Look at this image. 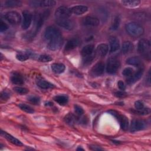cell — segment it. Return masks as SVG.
<instances>
[{"mask_svg": "<svg viewBox=\"0 0 151 151\" xmlns=\"http://www.w3.org/2000/svg\"><path fill=\"white\" fill-rule=\"evenodd\" d=\"M125 29L129 35L133 37H139L144 33V29L140 24L132 22L126 25Z\"/></svg>", "mask_w": 151, "mask_h": 151, "instance_id": "1", "label": "cell"}, {"mask_svg": "<svg viewBox=\"0 0 151 151\" xmlns=\"http://www.w3.org/2000/svg\"><path fill=\"white\" fill-rule=\"evenodd\" d=\"M120 65L119 58L116 56L110 57L107 63L106 70L109 74H114L119 70Z\"/></svg>", "mask_w": 151, "mask_h": 151, "instance_id": "2", "label": "cell"}, {"mask_svg": "<svg viewBox=\"0 0 151 151\" xmlns=\"http://www.w3.org/2000/svg\"><path fill=\"white\" fill-rule=\"evenodd\" d=\"M109 113H110L111 114L113 115L114 117H116L117 118V119L118 120V121L120 123V127L123 130H126L128 129L129 120H128V119L125 116L120 114L119 112H117V111H115V110H109Z\"/></svg>", "mask_w": 151, "mask_h": 151, "instance_id": "3", "label": "cell"}, {"mask_svg": "<svg viewBox=\"0 0 151 151\" xmlns=\"http://www.w3.org/2000/svg\"><path fill=\"white\" fill-rule=\"evenodd\" d=\"M5 19L12 25H17L21 21V17L19 13L15 11H9L4 15Z\"/></svg>", "mask_w": 151, "mask_h": 151, "instance_id": "4", "label": "cell"}, {"mask_svg": "<svg viewBox=\"0 0 151 151\" xmlns=\"http://www.w3.org/2000/svg\"><path fill=\"white\" fill-rule=\"evenodd\" d=\"M71 14L70 9L64 6H61L55 11V17L56 19H65L68 18Z\"/></svg>", "mask_w": 151, "mask_h": 151, "instance_id": "5", "label": "cell"}, {"mask_svg": "<svg viewBox=\"0 0 151 151\" xmlns=\"http://www.w3.org/2000/svg\"><path fill=\"white\" fill-rule=\"evenodd\" d=\"M60 35H61V31L54 26H50L47 27L44 32L45 38L49 41Z\"/></svg>", "mask_w": 151, "mask_h": 151, "instance_id": "6", "label": "cell"}, {"mask_svg": "<svg viewBox=\"0 0 151 151\" xmlns=\"http://www.w3.org/2000/svg\"><path fill=\"white\" fill-rule=\"evenodd\" d=\"M138 51L145 55L146 53L149 52L150 50V41L145 38H142L139 40L137 45Z\"/></svg>", "mask_w": 151, "mask_h": 151, "instance_id": "7", "label": "cell"}, {"mask_svg": "<svg viewBox=\"0 0 151 151\" xmlns=\"http://www.w3.org/2000/svg\"><path fill=\"white\" fill-rule=\"evenodd\" d=\"M63 42V38L62 37V35H60L50 40L47 45V47L49 50L51 51H55L61 47Z\"/></svg>", "mask_w": 151, "mask_h": 151, "instance_id": "8", "label": "cell"}, {"mask_svg": "<svg viewBox=\"0 0 151 151\" xmlns=\"http://www.w3.org/2000/svg\"><path fill=\"white\" fill-rule=\"evenodd\" d=\"M146 122L142 119H134L130 125V131L136 132L143 130L146 127Z\"/></svg>", "mask_w": 151, "mask_h": 151, "instance_id": "9", "label": "cell"}, {"mask_svg": "<svg viewBox=\"0 0 151 151\" xmlns=\"http://www.w3.org/2000/svg\"><path fill=\"white\" fill-rule=\"evenodd\" d=\"M104 70V64L103 62L97 63L91 69L90 75L93 77H98L101 76Z\"/></svg>", "mask_w": 151, "mask_h": 151, "instance_id": "10", "label": "cell"}, {"mask_svg": "<svg viewBox=\"0 0 151 151\" xmlns=\"http://www.w3.org/2000/svg\"><path fill=\"white\" fill-rule=\"evenodd\" d=\"M56 4L53 0H45V1H32L29 2L31 6L33 7H48L55 5Z\"/></svg>", "mask_w": 151, "mask_h": 151, "instance_id": "11", "label": "cell"}, {"mask_svg": "<svg viewBox=\"0 0 151 151\" xmlns=\"http://www.w3.org/2000/svg\"><path fill=\"white\" fill-rule=\"evenodd\" d=\"M22 16H23V20H22V27L23 29H28L31 24L32 15L29 11L27 10H25L22 12Z\"/></svg>", "mask_w": 151, "mask_h": 151, "instance_id": "12", "label": "cell"}, {"mask_svg": "<svg viewBox=\"0 0 151 151\" xmlns=\"http://www.w3.org/2000/svg\"><path fill=\"white\" fill-rule=\"evenodd\" d=\"M56 22L60 27L68 30L72 29L74 27V22L68 18L56 19Z\"/></svg>", "mask_w": 151, "mask_h": 151, "instance_id": "13", "label": "cell"}, {"mask_svg": "<svg viewBox=\"0 0 151 151\" xmlns=\"http://www.w3.org/2000/svg\"><path fill=\"white\" fill-rule=\"evenodd\" d=\"M82 23L84 25L86 26L97 27L99 25L100 21L96 17H94L92 16H87L83 19Z\"/></svg>", "mask_w": 151, "mask_h": 151, "instance_id": "14", "label": "cell"}, {"mask_svg": "<svg viewBox=\"0 0 151 151\" xmlns=\"http://www.w3.org/2000/svg\"><path fill=\"white\" fill-rule=\"evenodd\" d=\"M36 83L37 85L40 87L41 88L43 89H48L50 88L54 87V85L51 83L48 82L46 80L44 79L41 77H37L36 78Z\"/></svg>", "mask_w": 151, "mask_h": 151, "instance_id": "15", "label": "cell"}, {"mask_svg": "<svg viewBox=\"0 0 151 151\" xmlns=\"http://www.w3.org/2000/svg\"><path fill=\"white\" fill-rule=\"evenodd\" d=\"M108 50H109V47L107 44H104V43L100 44L97 46L95 54L96 55L99 57H103L107 54Z\"/></svg>", "mask_w": 151, "mask_h": 151, "instance_id": "16", "label": "cell"}, {"mask_svg": "<svg viewBox=\"0 0 151 151\" xmlns=\"http://www.w3.org/2000/svg\"><path fill=\"white\" fill-rule=\"evenodd\" d=\"M110 52L113 53L117 51L120 48V43L119 40L115 37H111L109 39Z\"/></svg>", "mask_w": 151, "mask_h": 151, "instance_id": "17", "label": "cell"}, {"mask_svg": "<svg viewBox=\"0 0 151 151\" xmlns=\"http://www.w3.org/2000/svg\"><path fill=\"white\" fill-rule=\"evenodd\" d=\"M143 74V69L142 68L139 69L136 73L131 75V76L127 79V81H126L127 83L129 84H132L136 83L142 77Z\"/></svg>", "mask_w": 151, "mask_h": 151, "instance_id": "18", "label": "cell"}, {"mask_svg": "<svg viewBox=\"0 0 151 151\" xmlns=\"http://www.w3.org/2000/svg\"><path fill=\"white\" fill-rule=\"evenodd\" d=\"M80 41L78 38H73L69 40L65 45V51H70L76 48L80 44Z\"/></svg>", "mask_w": 151, "mask_h": 151, "instance_id": "19", "label": "cell"}, {"mask_svg": "<svg viewBox=\"0 0 151 151\" xmlns=\"http://www.w3.org/2000/svg\"><path fill=\"white\" fill-rule=\"evenodd\" d=\"M70 10L71 13L77 15H80L88 11V8L85 5H76L73 6Z\"/></svg>", "mask_w": 151, "mask_h": 151, "instance_id": "20", "label": "cell"}, {"mask_svg": "<svg viewBox=\"0 0 151 151\" xmlns=\"http://www.w3.org/2000/svg\"><path fill=\"white\" fill-rule=\"evenodd\" d=\"M1 133L2 136H3L5 139H6L9 142H10L12 144H14V145H17V146H22V143H21V142H20L18 139H16L15 137H14L12 135L7 133L6 132H4V131L2 130Z\"/></svg>", "mask_w": 151, "mask_h": 151, "instance_id": "21", "label": "cell"}, {"mask_svg": "<svg viewBox=\"0 0 151 151\" xmlns=\"http://www.w3.org/2000/svg\"><path fill=\"white\" fill-rule=\"evenodd\" d=\"M11 80L15 84L21 85L24 83V79L21 74L18 72H14L11 77Z\"/></svg>", "mask_w": 151, "mask_h": 151, "instance_id": "22", "label": "cell"}, {"mask_svg": "<svg viewBox=\"0 0 151 151\" xmlns=\"http://www.w3.org/2000/svg\"><path fill=\"white\" fill-rule=\"evenodd\" d=\"M94 46L93 44H88L84 46L81 51V54L82 56L85 57L92 54L94 50Z\"/></svg>", "mask_w": 151, "mask_h": 151, "instance_id": "23", "label": "cell"}, {"mask_svg": "<svg viewBox=\"0 0 151 151\" xmlns=\"http://www.w3.org/2000/svg\"><path fill=\"white\" fill-rule=\"evenodd\" d=\"M134 48L133 43L130 41H124L122 47V51L123 54H127L131 52Z\"/></svg>", "mask_w": 151, "mask_h": 151, "instance_id": "24", "label": "cell"}, {"mask_svg": "<svg viewBox=\"0 0 151 151\" xmlns=\"http://www.w3.org/2000/svg\"><path fill=\"white\" fill-rule=\"evenodd\" d=\"M65 65L62 63H53L51 65L52 70L57 74H60L64 71Z\"/></svg>", "mask_w": 151, "mask_h": 151, "instance_id": "25", "label": "cell"}, {"mask_svg": "<svg viewBox=\"0 0 151 151\" xmlns=\"http://www.w3.org/2000/svg\"><path fill=\"white\" fill-rule=\"evenodd\" d=\"M121 3L127 7H135L140 4V1L138 0H124L122 1Z\"/></svg>", "mask_w": 151, "mask_h": 151, "instance_id": "26", "label": "cell"}, {"mask_svg": "<svg viewBox=\"0 0 151 151\" xmlns=\"http://www.w3.org/2000/svg\"><path fill=\"white\" fill-rule=\"evenodd\" d=\"M22 2L18 0H8L4 2V6L6 7H11V8H14V7H18L21 6Z\"/></svg>", "mask_w": 151, "mask_h": 151, "instance_id": "27", "label": "cell"}, {"mask_svg": "<svg viewBox=\"0 0 151 151\" xmlns=\"http://www.w3.org/2000/svg\"><path fill=\"white\" fill-rule=\"evenodd\" d=\"M54 100L60 105H65L67 103L68 99L65 95H58L54 97Z\"/></svg>", "mask_w": 151, "mask_h": 151, "instance_id": "28", "label": "cell"}, {"mask_svg": "<svg viewBox=\"0 0 151 151\" xmlns=\"http://www.w3.org/2000/svg\"><path fill=\"white\" fill-rule=\"evenodd\" d=\"M126 63L129 65L139 66L141 64V60L139 57L134 56V57H132L129 58L126 60Z\"/></svg>", "mask_w": 151, "mask_h": 151, "instance_id": "29", "label": "cell"}, {"mask_svg": "<svg viewBox=\"0 0 151 151\" xmlns=\"http://www.w3.org/2000/svg\"><path fill=\"white\" fill-rule=\"evenodd\" d=\"M65 122L70 124H74L77 121V117L71 113L67 114L64 117Z\"/></svg>", "mask_w": 151, "mask_h": 151, "instance_id": "30", "label": "cell"}, {"mask_svg": "<svg viewBox=\"0 0 151 151\" xmlns=\"http://www.w3.org/2000/svg\"><path fill=\"white\" fill-rule=\"evenodd\" d=\"M30 55L29 52H19L16 55V58L17 60L21 61H24L27 60H28L29 57Z\"/></svg>", "mask_w": 151, "mask_h": 151, "instance_id": "31", "label": "cell"}, {"mask_svg": "<svg viewBox=\"0 0 151 151\" xmlns=\"http://www.w3.org/2000/svg\"><path fill=\"white\" fill-rule=\"evenodd\" d=\"M18 107L23 111H24L26 113H33L34 110V109L30 107L29 106L27 105V104H24V103H20L18 104Z\"/></svg>", "mask_w": 151, "mask_h": 151, "instance_id": "32", "label": "cell"}, {"mask_svg": "<svg viewBox=\"0 0 151 151\" xmlns=\"http://www.w3.org/2000/svg\"><path fill=\"white\" fill-rule=\"evenodd\" d=\"M132 111L137 114L139 115H147L150 113V109L149 108H143L142 109L133 110Z\"/></svg>", "mask_w": 151, "mask_h": 151, "instance_id": "33", "label": "cell"}, {"mask_svg": "<svg viewBox=\"0 0 151 151\" xmlns=\"http://www.w3.org/2000/svg\"><path fill=\"white\" fill-rule=\"evenodd\" d=\"M120 24V16L117 15L114 18V21H113V23L111 24V29L116 30L119 27Z\"/></svg>", "mask_w": 151, "mask_h": 151, "instance_id": "34", "label": "cell"}, {"mask_svg": "<svg viewBox=\"0 0 151 151\" xmlns=\"http://www.w3.org/2000/svg\"><path fill=\"white\" fill-rule=\"evenodd\" d=\"M52 60V58L50 55H46V54H43L40 55L38 57V61L43 63H47V62H50Z\"/></svg>", "mask_w": 151, "mask_h": 151, "instance_id": "35", "label": "cell"}, {"mask_svg": "<svg viewBox=\"0 0 151 151\" xmlns=\"http://www.w3.org/2000/svg\"><path fill=\"white\" fill-rule=\"evenodd\" d=\"M14 90L15 91H16L17 93L20 94H25L28 93L29 90L24 87H15L14 88Z\"/></svg>", "mask_w": 151, "mask_h": 151, "instance_id": "36", "label": "cell"}, {"mask_svg": "<svg viewBox=\"0 0 151 151\" xmlns=\"http://www.w3.org/2000/svg\"><path fill=\"white\" fill-rule=\"evenodd\" d=\"M96 55V54H91V55H90L88 56L85 57L84 59L83 60V62H84V64H90L93 61V60L94 59Z\"/></svg>", "mask_w": 151, "mask_h": 151, "instance_id": "37", "label": "cell"}, {"mask_svg": "<svg viewBox=\"0 0 151 151\" xmlns=\"http://www.w3.org/2000/svg\"><path fill=\"white\" fill-rule=\"evenodd\" d=\"M133 70L132 68L126 67L123 70L122 72V74L126 77H130L131 75L133 74Z\"/></svg>", "mask_w": 151, "mask_h": 151, "instance_id": "38", "label": "cell"}, {"mask_svg": "<svg viewBox=\"0 0 151 151\" xmlns=\"http://www.w3.org/2000/svg\"><path fill=\"white\" fill-rule=\"evenodd\" d=\"M28 100L32 103L34 104H39L40 101V99L39 97H38L37 96H30L28 98Z\"/></svg>", "mask_w": 151, "mask_h": 151, "instance_id": "39", "label": "cell"}, {"mask_svg": "<svg viewBox=\"0 0 151 151\" xmlns=\"http://www.w3.org/2000/svg\"><path fill=\"white\" fill-rule=\"evenodd\" d=\"M74 110H75V112L76 113V114L79 116L82 115L84 112L83 108L77 104L74 105Z\"/></svg>", "mask_w": 151, "mask_h": 151, "instance_id": "40", "label": "cell"}, {"mask_svg": "<svg viewBox=\"0 0 151 151\" xmlns=\"http://www.w3.org/2000/svg\"><path fill=\"white\" fill-rule=\"evenodd\" d=\"M134 107L136 109L139 110L144 108V104L140 100H137L134 103Z\"/></svg>", "mask_w": 151, "mask_h": 151, "instance_id": "41", "label": "cell"}, {"mask_svg": "<svg viewBox=\"0 0 151 151\" xmlns=\"http://www.w3.org/2000/svg\"><path fill=\"white\" fill-rule=\"evenodd\" d=\"M115 96L119 98H123L127 96V93L123 91H118L114 93Z\"/></svg>", "mask_w": 151, "mask_h": 151, "instance_id": "42", "label": "cell"}, {"mask_svg": "<svg viewBox=\"0 0 151 151\" xmlns=\"http://www.w3.org/2000/svg\"><path fill=\"white\" fill-rule=\"evenodd\" d=\"M8 28V26L5 24L3 21H1V24H0V31L1 32H3L6 31Z\"/></svg>", "mask_w": 151, "mask_h": 151, "instance_id": "43", "label": "cell"}, {"mask_svg": "<svg viewBox=\"0 0 151 151\" xmlns=\"http://www.w3.org/2000/svg\"><path fill=\"white\" fill-rule=\"evenodd\" d=\"M117 86H118V87L122 90H124L126 88V86L124 85V83H123V81H122V80H120L118 81Z\"/></svg>", "mask_w": 151, "mask_h": 151, "instance_id": "44", "label": "cell"}, {"mask_svg": "<svg viewBox=\"0 0 151 151\" xmlns=\"http://www.w3.org/2000/svg\"><path fill=\"white\" fill-rule=\"evenodd\" d=\"M9 97V95L8 93H6V91H4L3 92L1 93V97L2 99H4V100H5V99H8Z\"/></svg>", "mask_w": 151, "mask_h": 151, "instance_id": "45", "label": "cell"}, {"mask_svg": "<svg viewBox=\"0 0 151 151\" xmlns=\"http://www.w3.org/2000/svg\"><path fill=\"white\" fill-rule=\"evenodd\" d=\"M91 150H101V148H100L98 146H91Z\"/></svg>", "mask_w": 151, "mask_h": 151, "instance_id": "46", "label": "cell"}, {"mask_svg": "<svg viewBox=\"0 0 151 151\" xmlns=\"http://www.w3.org/2000/svg\"><path fill=\"white\" fill-rule=\"evenodd\" d=\"M84 150V149H83V148H81V147H78L77 149V150Z\"/></svg>", "mask_w": 151, "mask_h": 151, "instance_id": "47", "label": "cell"}]
</instances>
